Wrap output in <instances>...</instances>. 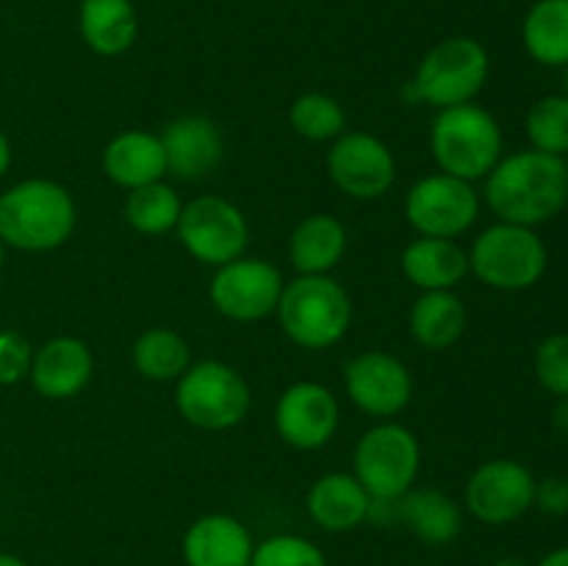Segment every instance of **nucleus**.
I'll return each mask as SVG.
<instances>
[{"label": "nucleus", "instance_id": "obj_35", "mask_svg": "<svg viewBox=\"0 0 568 566\" xmlns=\"http://www.w3.org/2000/svg\"><path fill=\"white\" fill-rule=\"evenodd\" d=\"M552 425L560 436L568 438V397H558V403H555Z\"/></svg>", "mask_w": 568, "mask_h": 566}, {"label": "nucleus", "instance_id": "obj_36", "mask_svg": "<svg viewBox=\"0 0 568 566\" xmlns=\"http://www.w3.org/2000/svg\"><path fill=\"white\" fill-rule=\"evenodd\" d=\"M9 166H11V142H9V137L0 131V181L6 178Z\"/></svg>", "mask_w": 568, "mask_h": 566}, {"label": "nucleus", "instance_id": "obj_37", "mask_svg": "<svg viewBox=\"0 0 568 566\" xmlns=\"http://www.w3.org/2000/svg\"><path fill=\"white\" fill-rule=\"evenodd\" d=\"M536 566H568V547H558L544 555Z\"/></svg>", "mask_w": 568, "mask_h": 566}, {"label": "nucleus", "instance_id": "obj_20", "mask_svg": "<svg viewBox=\"0 0 568 566\" xmlns=\"http://www.w3.org/2000/svg\"><path fill=\"white\" fill-rule=\"evenodd\" d=\"M103 172L111 183L122 186L125 192L164 181L170 172H166L161 137L159 133L139 131V128L116 133L103 150Z\"/></svg>", "mask_w": 568, "mask_h": 566}, {"label": "nucleus", "instance_id": "obj_6", "mask_svg": "<svg viewBox=\"0 0 568 566\" xmlns=\"http://www.w3.org/2000/svg\"><path fill=\"white\" fill-rule=\"evenodd\" d=\"M469 272L497 292H525L544 277L549 253L536 228L494 222L471 242Z\"/></svg>", "mask_w": 568, "mask_h": 566}, {"label": "nucleus", "instance_id": "obj_7", "mask_svg": "<svg viewBox=\"0 0 568 566\" xmlns=\"http://www.w3.org/2000/svg\"><path fill=\"white\" fill-rule=\"evenodd\" d=\"M175 383L178 414L200 431H231L253 403L244 375L225 361H192Z\"/></svg>", "mask_w": 568, "mask_h": 566}, {"label": "nucleus", "instance_id": "obj_41", "mask_svg": "<svg viewBox=\"0 0 568 566\" xmlns=\"http://www.w3.org/2000/svg\"><path fill=\"white\" fill-rule=\"evenodd\" d=\"M566 94H568V67H566Z\"/></svg>", "mask_w": 568, "mask_h": 566}, {"label": "nucleus", "instance_id": "obj_3", "mask_svg": "<svg viewBox=\"0 0 568 566\" xmlns=\"http://www.w3.org/2000/svg\"><path fill=\"white\" fill-rule=\"evenodd\" d=\"M430 153L438 172L460 181H486L505 155V137L497 117L477 103L442 109L430 128Z\"/></svg>", "mask_w": 568, "mask_h": 566}, {"label": "nucleus", "instance_id": "obj_21", "mask_svg": "<svg viewBox=\"0 0 568 566\" xmlns=\"http://www.w3.org/2000/svg\"><path fill=\"white\" fill-rule=\"evenodd\" d=\"M399 264L408 283L422 292H455L469 275V253L455 239L416 236Z\"/></svg>", "mask_w": 568, "mask_h": 566}, {"label": "nucleus", "instance_id": "obj_31", "mask_svg": "<svg viewBox=\"0 0 568 566\" xmlns=\"http://www.w3.org/2000/svg\"><path fill=\"white\" fill-rule=\"evenodd\" d=\"M250 566H327V555L300 533H275L255 544Z\"/></svg>", "mask_w": 568, "mask_h": 566}, {"label": "nucleus", "instance_id": "obj_19", "mask_svg": "<svg viewBox=\"0 0 568 566\" xmlns=\"http://www.w3.org/2000/svg\"><path fill=\"white\" fill-rule=\"evenodd\" d=\"M305 508L322 530L349 533L369 522L372 497L353 472H327L311 483Z\"/></svg>", "mask_w": 568, "mask_h": 566}, {"label": "nucleus", "instance_id": "obj_4", "mask_svg": "<svg viewBox=\"0 0 568 566\" xmlns=\"http://www.w3.org/2000/svg\"><path fill=\"white\" fill-rule=\"evenodd\" d=\"M277 322L288 342L303 350H327L347 336L353 300L331 275H297L283 286Z\"/></svg>", "mask_w": 568, "mask_h": 566}, {"label": "nucleus", "instance_id": "obj_23", "mask_svg": "<svg viewBox=\"0 0 568 566\" xmlns=\"http://www.w3.org/2000/svg\"><path fill=\"white\" fill-rule=\"evenodd\" d=\"M78 31L92 53L116 59L136 42L139 14L131 0H81Z\"/></svg>", "mask_w": 568, "mask_h": 566}, {"label": "nucleus", "instance_id": "obj_30", "mask_svg": "<svg viewBox=\"0 0 568 566\" xmlns=\"http://www.w3.org/2000/svg\"><path fill=\"white\" fill-rule=\"evenodd\" d=\"M525 131L532 150L564 159L568 153V94L536 100L525 117Z\"/></svg>", "mask_w": 568, "mask_h": 566}, {"label": "nucleus", "instance_id": "obj_12", "mask_svg": "<svg viewBox=\"0 0 568 566\" xmlns=\"http://www.w3.org/2000/svg\"><path fill=\"white\" fill-rule=\"evenodd\" d=\"M536 477L521 461H483L469 475L464 488L466 511L483 525H510L532 508Z\"/></svg>", "mask_w": 568, "mask_h": 566}, {"label": "nucleus", "instance_id": "obj_26", "mask_svg": "<svg viewBox=\"0 0 568 566\" xmlns=\"http://www.w3.org/2000/svg\"><path fill=\"white\" fill-rule=\"evenodd\" d=\"M521 42L538 64L568 67V0H536L521 22Z\"/></svg>", "mask_w": 568, "mask_h": 566}, {"label": "nucleus", "instance_id": "obj_13", "mask_svg": "<svg viewBox=\"0 0 568 566\" xmlns=\"http://www.w3.org/2000/svg\"><path fill=\"white\" fill-rule=\"evenodd\" d=\"M327 175L353 200H381L397 181V159L381 137L344 131L327 150Z\"/></svg>", "mask_w": 568, "mask_h": 566}, {"label": "nucleus", "instance_id": "obj_2", "mask_svg": "<svg viewBox=\"0 0 568 566\" xmlns=\"http://www.w3.org/2000/svg\"><path fill=\"white\" fill-rule=\"evenodd\" d=\"M78 205L70 189L50 178H26L0 194V239L22 253H50L70 242Z\"/></svg>", "mask_w": 568, "mask_h": 566}, {"label": "nucleus", "instance_id": "obj_40", "mask_svg": "<svg viewBox=\"0 0 568 566\" xmlns=\"http://www.w3.org/2000/svg\"><path fill=\"white\" fill-rule=\"evenodd\" d=\"M3 266H6V244L3 239H0V272H3Z\"/></svg>", "mask_w": 568, "mask_h": 566}, {"label": "nucleus", "instance_id": "obj_17", "mask_svg": "<svg viewBox=\"0 0 568 566\" xmlns=\"http://www.w3.org/2000/svg\"><path fill=\"white\" fill-rule=\"evenodd\" d=\"M94 375V355L78 336H55L33 350L28 381L44 400H72L89 386Z\"/></svg>", "mask_w": 568, "mask_h": 566}, {"label": "nucleus", "instance_id": "obj_15", "mask_svg": "<svg viewBox=\"0 0 568 566\" xmlns=\"http://www.w3.org/2000/svg\"><path fill=\"white\" fill-rule=\"evenodd\" d=\"M272 422L288 447L311 453L333 442L342 422V408L325 383L300 381L277 397Z\"/></svg>", "mask_w": 568, "mask_h": 566}, {"label": "nucleus", "instance_id": "obj_38", "mask_svg": "<svg viewBox=\"0 0 568 566\" xmlns=\"http://www.w3.org/2000/svg\"><path fill=\"white\" fill-rule=\"evenodd\" d=\"M0 566H28L20 555L14 553H0Z\"/></svg>", "mask_w": 568, "mask_h": 566}, {"label": "nucleus", "instance_id": "obj_10", "mask_svg": "<svg viewBox=\"0 0 568 566\" xmlns=\"http://www.w3.org/2000/svg\"><path fill=\"white\" fill-rule=\"evenodd\" d=\"M480 194L475 183L447 172L419 178L405 194V220L416 236L458 239L480 216Z\"/></svg>", "mask_w": 568, "mask_h": 566}, {"label": "nucleus", "instance_id": "obj_22", "mask_svg": "<svg viewBox=\"0 0 568 566\" xmlns=\"http://www.w3.org/2000/svg\"><path fill=\"white\" fill-rule=\"evenodd\" d=\"M347 225L333 214H311L288 236V261L297 275H331L347 253Z\"/></svg>", "mask_w": 568, "mask_h": 566}, {"label": "nucleus", "instance_id": "obj_18", "mask_svg": "<svg viewBox=\"0 0 568 566\" xmlns=\"http://www.w3.org/2000/svg\"><path fill=\"white\" fill-rule=\"evenodd\" d=\"M253 549V533L233 514L197 516L181 542L186 566H250Z\"/></svg>", "mask_w": 568, "mask_h": 566}, {"label": "nucleus", "instance_id": "obj_39", "mask_svg": "<svg viewBox=\"0 0 568 566\" xmlns=\"http://www.w3.org/2000/svg\"><path fill=\"white\" fill-rule=\"evenodd\" d=\"M491 566H530V564H527V560H521V558H514V555H505V558L494 560Z\"/></svg>", "mask_w": 568, "mask_h": 566}, {"label": "nucleus", "instance_id": "obj_29", "mask_svg": "<svg viewBox=\"0 0 568 566\" xmlns=\"http://www.w3.org/2000/svg\"><path fill=\"white\" fill-rule=\"evenodd\" d=\"M294 133L308 142H336L347 131V114L342 103L325 92H305L288 109Z\"/></svg>", "mask_w": 568, "mask_h": 566}, {"label": "nucleus", "instance_id": "obj_24", "mask_svg": "<svg viewBox=\"0 0 568 566\" xmlns=\"http://www.w3.org/2000/svg\"><path fill=\"white\" fill-rule=\"evenodd\" d=\"M397 519L430 547L453 544L464 530L460 505L442 488H410L397 499Z\"/></svg>", "mask_w": 568, "mask_h": 566}, {"label": "nucleus", "instance_id": "obj_28", "mask_svg": "<svg viewBox=\"0 0 568 566\" xmlns=\"http://www.w3.org/2000/svg\"><path fill=\"white\" fill-rule=\"evenodd\" d=\"M183 203L175 189L166 181L148 183L133 192H128L125 200V220L142 236H166L178 228Z\"/></svg>", "mask_w": 568, "mask_h": 566}, {"label": "nucleus", "instance_id": "obj_33", "mask_svg": "<svg viewBox=\"0 0 568 566\" xmlns=\"http://www.w3.org/2000/svg\"><path fill=\"white\" fill-rule=\"evenodd\" d=\"M33 347L22 333L0 327V386H14L31 372Z\"/></svg>", "mask_w": 568, "mask_h": 566}, {"label": "nucleus", "instance_id": "obj_14", "mask_svg": "<svg viewBox=\"0 0 568 566\" xmlns=\"http://www.w3.org/2000/svg\"><path fill=\"white\" fill-rule=\"evenodd\" d=\"M344 388L364 414L392 420L408 408L414 397L410 370L386 350H366L344 364Z\"/></svg>", "mask_w": 568, "mask_h": 566}, {"label": "nucleus", "instance_id": "obj_5", "mask_svg": "<svg viewBox=\"0 0 568 566\" xmlns=\"http://www.w3.org/2000/svg\"><path fill=\"white\" fill-rule=\"evenodd\" d=\"M491 72V55L475 37H449L422 55L408 92L436 111L475 103Z\"/></svg>", "mask_w": 568, "mask_h": 566}, {"label": "nucleus", "instance_id": "obj_9", "mask_svg": "<svg viewBox=\"0 0 568 566\" xmlns=\"http://www.w3.org/2000/svg\"><path fill=\"white\" fill-rule=\"evenodd\" d=\"M183 250L205 266L242 259L250 244V222L236 203L220 194H203L183 203L175 228Z\"/></svg>", "mask_w": 568, "mask_h": 566}, {"label": "nucleus", "instance_id": "obj_11", "mask_svg": "<svg viewBox=\"0 0 568 566\" xmlns=\"http://www.w3.org/2000/svg\"><path fill=\"white\" fill-rule=\"evenodd\" d=\"M286 281L266 259L242 255L216 266L209 283V297L216 314L233 322H258L275 314Z\"/></svg>", "mask_w": 568, "mask_h": 566}, {"label": "nucleus", "instance_id": "obj_8", "mask_svg": "<svg viewBox=\"0 0 568 566\" xmlns=\"http://www.w3.org/2000/svg\"><path fill=\"white\" fill-rule=\"evenodd\" d=\"M422 447L414 431L399 422L381 420L358 438L353 453V475L372 499L397 503L416 486Z\"/></svg>", "mask_w": 568, "mask_h": 566}, {"label": "nucleus", "instance_id": "obj_25", "mask_svg": "<svg viewBox=\"0 0 568 566\" xmlns=\"http://www.w3.org/2000/svg\"><path fill=\"white\" fill-rule=\"evenodd\" d=\"M410 336L425 350H449L466 331V305L455 292H422L408 314Z\"/></svg>", "mask_w": 568, "mask_h": 566}, {"label": "nucleus", "instance_id": "obj_34", "mask_svg": "<svg viewBox=\"0 0 568 566\" xmlns=\"http://www.w3.org/2000/svg\"><path fill=\"white\" fill-rule=\"evenodd\" d=\"M532 508H538L547 516H566L568 514V477L549 475L544 481H536V499Z\"/></svg>", "mask_w": 568, "mask_h": 566}, {"label": "nucleus", "instance_id": "obj_32", "mask_svg": "<svg viewBox=\"0 0 568 566\" xmlns=\"http://www.w3.org/2000/svg\"><path fill=\"white\" fill-rule=\"evenodd\" d=\"M536 377L549 394L568 397V333H552L536 350Z\"/></svg>", "mask_w": 568, "mask_h": 566}, {"label": "nucleus", "instance_id": "obj_1", "mask_svg": "<svg viewBox=\"0 0 568 566\" xmlns=\"http://www.w3.org/2000/svg\"><path fill=\"white\" fill-rule=\"evenodd\" d=\"M483 200L499 222L538 228L568 205V166L558 155L516 150L486 175Z\"/></svg>", "mask_w": 568, "mask_h": 566}, {"label": "nucleus", "instance_id": "obj_16", "mask_svg": "<svg viewBox=\"0 0 568 566\" xmlns=\"http://www.w3.org/2000/svg\"><path fill=\"white\" fill-rule=\"evenodd\" d=\"M166 155V172L181 181H200L220 166L225 137L211 117L186 114L159 133Z\"/></svg>", "mask_w": 568, "mask_h": 566}, {"label": "nucleus", "instance_id": "obj_27", "mask_svg": "<svg viewBox=\"0 0 568 566\" xmlns=\"http://www.w3.org/2000/svg\"><path fill=\"white\" fill-rule=\"evenodd\" d=\"M131 361L136 372L148 381H178L192 366V347L172 327H148L133 342Z\"/></svg>", "mask_w": 568, "mask_h": 566}]
</instances>
